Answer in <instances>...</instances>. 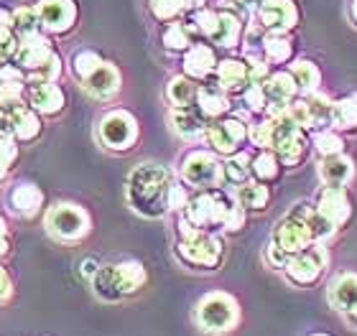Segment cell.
Masks as SVG:
<instances>
[{"label":"cell","instance_id":"6da1fadb","mask_svg":"<svg viewBox=\"0 0 357 336\" xmlns=\"http://www.w3.org/2000/svg\"><path fill=\"white\" fill-rule=\"evenodd\" d=\"M174 176L161 163H141L135 166L128 176L126 196L135 214L149 219L164 217L169 211V196H172Z\"/></svg>","mask_w":357,"mask_h":336},{"label":"cell","instance_id":"7a4b0ae2","mask_svg":"<svg viewBox=\"0 0 357 336\" xmlns=\"http://www.w3.org/2000/svg\"><path fill=\"white\" fill-rule=\"evenodd\" d=\"M146 283V270L141 262L126 260L112 262V265H100L97 273L92 275V288H95L97 298L115 303L128 296L138 293Z\"/></svg>","mask_w":357,"mask_h":336},{"label":"cell","instance_id":"3957f363","mask_svg":"<svg viewBox=\"0 0 357 336\" xmlns=\"http://www.w3.org/2000/svg\"><path fill=\"white\" fill-rule=\"evenodd\" d=\"M194 319H197L202 331H207V334H225V331H232L238 326L240 306L230 293H207L197 303Z\"/></svg>","mask_w":357,"mask_h":336},{"label":"cell","instance_id":"277c9868","mask_svg":"<svg viewBox=\"0 0 357 336\" xmlns=\"http://www.w3.org/2000/svg\"><path fill=\"white\" fill-rule=\"evenodd\" d=\"M44 227L56 242H79L89 232V214L79 204L59 202L46 211Z\"/></svg>","mask_w":357,"mask_h":336},{"label":"cell","instance_id":"5b68a950","mask_svg":"<svg viewBox=\"0 0 357 336\" xmlns=\"http://www.w3.org/2000/svg\"><path fill=\"white\" fill-rule=\"evenodd\" d=\"M178 260L199 270H215L222 262V242L204 230H194L186 237H178Z\"/></svg>","mask_w":357,"mask_h":336},{"label":"cell","instance_id":"8992f818","mask_svg":"<svg viewBox=\"0 0 357 336\" xmlns=\"http://www.w3.org/2000/svg\"><path fill=\"white\" fill-rule=\"evenodd\" d=\"M232 202L227 196L217 194L215 189H207V191H199L194 199H189V204L184 207V219L192 222L197 230L207 232L209 227H222Z\"/></svg>","mask_w":357,"mask_h":336},{"label":"cell","instance_id":"52a82bcc","mask_svg":"<svg viewBox=\"0 0 357 336\" xmlns=\"http://www.w3.org/2000/svg\"><path fill=\"white\" fill-rule=\"evenodd\" d=\"M181 181H184L186 186L199 189V191L220 189L225 184L222 163L209 150H192L181 161Z\"/></svg>","mask_w":357,"mask_h":336},{"label":"cell","instance_id":"ba28073f","mask_svg":"<svg viewBox=\"0 0 357 336\" xmlns=\"http://www.w3.org/2000/svg\"><path fill=\"white\" fill-rule=\"evenodd\" d=\"M97 138L107 150H128L138 141V122L130 112L112 110L97 122Z\"/></svg>","mask_w":357,"mask_h":336},{"label":"cell","instance_id":"9c48e42d","mask_svg":"<svg viewBox=\"0 0 357 336\" xmlns=\"http://www.w3.org/2000/svg\"><path fill=\"white\" fill-rule=\"evenodd\" d=\"M309 211L312 209H309L306 204H298V209L291 211L289 217L275 227L273 242L281 247L283 253L296 255L312 245V234H309V230H306V214H309Z\"/></svg>","mask_w":357,"mask_h":336},{"label":"cell","instance_id":"30bf717a","mask_svg":"<svg viewBox=\"0 0 357 336\" xmlns=\"http://www.w3.org/2000/svg\"><path fill=\"white\" fill-rule=\"evenodd\" d=\"M248 138V127L243 125V120L238 118H217L212 125L204 130V141L209 143V148L220 153V156H232L238 153L240 145Z\"/></svg>","mask_w":357,"mask_h":336},{"label":"cell","instance_id":"8fae6325","mask_svg":"<svg viewBox=\"0 0 357 336\" xmlns=\"http://www.w3.org/2000/svg\"><path fill=\"white\" fill-rule=\"evenodd\" d=\"M324 268H327V253H324V247H319L317 242H312L306 250L291 255L283 270H286V275H289L291 283L312 285L314 280L324 273Z\"/></svg>","mask_w":357,"mask_h":336},{"label":"cell","instance_id":"7c38bea8","mask_svg":"<svg viewBox=\"0 0 357 336\" xmlns=\"http://www.w3.org/2000/svg\"><path fill=\"white\" fill-rule=\"evenodd\" d=\"M289 115L294 118V122H296L301 130H314V127L329 125V118H332V102H329L324 95L309 92L306 97L291 102Z\"/></svg>","mask_w":357,"mask_h":336},{"label":"cell","instance_id":"4fadbf2b","mask_svg":"<svg viewBox=\"0 0 357 336\" xmlns=\"http://www.w3.org/2000/svg\"><path fill=\"white\" fill-rule=\"evenodd\" d=\"M261 87H263V95H266L268 118L283 115V112L289 110L291 102H294V95H296V84H294V77L289 72L268 74L261 82Z\"/></svg>","mask_w":357,"mask_h":336},{"label":"cell","instance_id":"5bb4252c","mask_svg":"<svg viewBox=\"0 0 357 336\" xmlns=\"http://www.w3.org/2000/svg\"><path fill=\"white\" fill-rule=\"evenodd\" d=\"M36 10L49 33H67L77 21L75 0H38Z\"/></svg>","mask_w":357,"mask_h":336},{"label":"cell","instance_id":"9a60e30c","mask_svg":"<svg viewBox=\"0 0 357 336\" xmlns=\"http://www.w3.org/2000/svg\"><path fill=\"white\" fill-rule=\"evenodd\" d=\"M258 18L263 29L271 33H286L296 26V6L291 0H263V6L258 8Z\"/></svg>","mask_w":357,"mask_h":336},{"label":"cell","instance_id":"2e32d148","mask_svg":"<svg viewBox=\"0 0 357 336\" xmlns=\"http://www.w3.org/2000/svg\"><path fill=\"white\" fill-rule=\"evenodd\" d=\"M52 54L54 51H52V46H49V38H44L41 33H38V36H31V38L18 41L15 54H13V64L18 69H23L26 74H31V72L41 67Z\"/></svg>","mask_w":357,"mask_h":336},{"label":"cell","instance_id":"e0dca14e","mask_svg":"<svg viewBox=\"0 0 357 336\" xmlns=\"http://www.w3.org/2000/svg\"><path fill=\"white\" fill-rule=\"evenodd\" d=\"M169 125L181 141H199L207 130V118L197 107H174L169 115Z\"/></svg>","mask_w":357,"mask_h":336},{"label":"cell","instance_id":"ac0fdd59","mask_svg":"<svg viewBox=\"0 0 357 336\" xmlns=\"http://www.w3.org/2000/svg\"><path fill=\"white\" fill-rule=\"evenodd\" d=\"M217 84L222 87L227 95H243L250 87V72H248V61L240 59H225L215 69Z\"/></svg>","mask_w":357,"mask_h":336},{"label":"cell","instance_id":"d6986e66","mask_svg":"<svg viewBox=\"0 0 357 336\" xmlns=\"http://www.w3.org/2000/svg\"><path fill=\"white\" fill-rule=\"evenodd\" d=\"M84 90L97 99H110L120 90V72L115 64L102 61L92 74L84 79Z\"/></svg>","mask_w":357,"mask_h":336},{"label":"cell","instance_id":"ffe728a7","mask_svg":"<svg viewBox=\"0 0 357 336\" xmlns=\"http://www.w3.org/2000/svg\"><path fill=\"white\" fill-rule=\"evenodd\" d=\"M317 209H319L321 214H327L337 227H342L352 214L350 199H347V194H344V186H324L321 189Z\"/></svg>","mask_w":357,"mask_h":336},{"label":"cell","instance_id":"44dd1931","mask_svg":"<svg viewBox=\"0 0 357 336\" xmlns=\"http://www.w3.org/2000/svg\"><path fill=\"white\" fill-rule=\"evenodd\" d=\"M329 301L340 314L357 311V273H342L329 283Z\"/></svg>","mask_w":357,"mask_h":336},{"label":"cell","instance_id":"7402d4cb","mask_svg":"<svg viewBox=\"0 0 357 336\" xmlns=\"http://www.w3.org/2000/svg\"><path fill=\"white\" fill-rule=\"evenodd\" d=\"M355 176V166L347 156L335 153V156H324L319 163V179L324 186H347Z\"/></svg>","mask_w":357,"mask_h":336},{"label":"cell","instance_id":"603a6c76","mask_svg":"<svg viewBox=\"0 0 357 336\" xmlns=\"http://www.w3.org/2000/svg\"><path fill=\"white\" fill-rule=\"evenodd\" d=\"M197 110L204 115L207 120L225 118V112L230 110V97L220 84H202L197 90Z\"/></svg>","mask_w":357,"mask_h":336},{"label":"cell","instance_id":"cb8c5ba5","mask_svg":"<svg viewBox=\"0 0 357 336\" xmlns=\"http://www.w3.org/2000/svg\"><path fill=\"white\" fill-rule=\"evenodd\" d=\"M217 69L215 51L207 44H192L184 54V72L192 79H207Z\"/></svg>","mask_w":357,"mask_h":336},{"label":"cell","instance_id":"d4e9b609","mask_svg":"<svg viewBox=\"0 0 357 336\" xmlns=\"http://www.w3.org/2000/svg\"><path fill=\"white\" fill-rule=\"evenodd\" d=\"M8 204L18 217H33L44 204V191L36 184H18L8 196Z\"/></svg>","mask_w":357,"mask_h":336},{"label":"cell","instance_id":"484cf974","mask_svg":"<svg viewBox=\"0 0 357 336\" xmlns=\"http://www.w3.org/2000/svg\"><path fill=\"white\" fill-rule=\"evenodd\" d=\"M31 107L38 115H56L64 107V92L56 87V82L31 84Z\"/></svg>","mask_w":357,"mask_h":336},{"label":"cell","instance_id":"4316f807","mask_svg":"<svg viewBox=\"0 0 357 336\" xmlns=\"http://www.w3.org/2000/svg\"><path fill=\"white\" fill-rule=\"evenodd\" d=\"M10 29H13V38L15 41H23V38L38 36L41 33V18H38V10L31 6H21L15 8L10 13Z\"/></svg>","mask_w":357,"mask_h":336},{"label":"cell","instance_id":"83f0119b","mask_svg":"<svg viewBox=\"0 0 357 336\" xmlns=\"http://www.w3.org/2000/svg\"><path fill=\"white\" fill-rule=\"evenodd\" d=\"M23 84H26V72L10 64L0 67V102H13L23 99Z\"/></svg>","mask_w":357,"mask_h":336},{"label":"cell","instance_id":"f1b7e54d","mask_svg":"<svg viewBox=\"0 0 357 336\" xmlns=\"http://www.w3.org/2000/svg\"><path fill=\"white\" fill-rule=\"evenodd\" d=\"M240 33H243V23H240L238 15L217 13V26H215V31H212V36H209V41H215L217 46L230 49V46H238Z\"/></svg>","mask_w":357,"mask_h":336},{"label":"cell","instance_id":"f546056e","mask_svg":"<svg viewBox=\"0 0 357 336\" xmlns=\"http://www.w3.org/2000/svg\"><path fill=\"white\" fill-rule=\"evenodd\" d=\"M197 84L192 77H174L172 82L166 84V99L172 102V107H194L197 102Z\"/></svg>","mask_w":357,"mask_h":336},{"label":"cell","instance_id":"4dcf8cb0","mask_svg":"<svg viewBox=\"0 0 357 336\" xmlns=\"http://www.w3.org/2000/svg\"><path fill=\"white\" fill-rule=\"evenodd\" d=\"M268 189L263 186V181H243L235 186V202L243 207V209H263L268 204Z\"/></svg>","mask_w":357,"mask_h":336},{"label":"cell","instance_id":"1f68e13d","mask_svg":"<svg viewBox=\"0 0 357 336\" xmlns=\"http://www.w3.org/2000/svg\"><path fill=\"white\" fill-rule=\"evenodd\" d=\"M329 125L335 130H355L357 127V92L350 97L332 102V118Z\"/></svg>","mask_w":357,"mask_h":336},{"label":"cell","instance_id":"d6a6232c","mask_svg":"<svg viewBox=\"0 0 357 336\" xmlns=\"http://www.w3.org/2000/svg\"><path fill=\"white\" fill-rule=\"evenodd\" d=\"M250 163H253V158H250V153H245V150H238V153H232V156H227V161L222 163V176L227 184H243V181L250 179Z\"/></svg>","mask_w":357,"mask_h":336},{"label":"cell","instance_id":"836d02e7","mask_svg":"<svg viewBox=\"0 0 357 336\" xmlns=\"http://www.w3.org/2000/svg\"><path fill=\"white\" fill-rule=\"evenodd\" d=\"M38 133H41V118H38V112L33 107L26 105L21 110V115L15 118L13 138L21 143H29V141H36Z\"/></svg>","mask_w":357,"mask_h":336},{"label":"cell","instance_id":"e575fe53","mask_svg":"<svg viewBox=\"0 0 357 336\" xmlns=\"http://www.w3.org/2000/svg\"><path fill=\"white\" fill-rule=\"evenodd\" d=\"M306 230L312 234V242H324V239L335 237V232L340 230L327 214H321L317 207H314L309 214H306Z\"/></svg>","mask_w":357,"mask_h":336},{"label":"cell","instance_id":"d590c367","mask_svg":"<svg viewBox=\"0 0 357 336\" xmlns=\"http://www.w3.org/2000/svg\"><path fill=\"white\" fill-rule=\"evenodd\" d=\"M192 23H172L169 29L164 31V46L169 51H186L189 46H192Z\"/></svg>","mask_w":357,"mask_h":336},{"label":"cell","instance_id":"8d00e7d4","mask_svg":"<svg viewBox=\"0 0 357 336\" xmlns=\"http://www.w3.org/2000/svg\"><path fill=\"white\" fill-rule=\"evenodd\" d=\"M281 173V161L275 158L273 150H263L253 158L250 163V176H255L258 181H273Z\"/></svg>","mask_w":357,"mask_h":336},{"label":"cell","instance_id":"74e56055","mask_svg":"<svg viewBox=\"0 0 357 336\" xmlns=\"http://www.w3.org/2000/svg\"><path fill=\"white\" fill-rule=\"evenodd\" d=\"M291 41L283 33H268L263 36V54H266L268 61H273V64H283V61L291 59Z\"/></svg>","mask_w":357,"mask_h":336},{"label":"cell","instance_id":"f35d334b","mask_svg":"<svg viewBox=\"0 0 357 336\" xmlns=\"http://www.w3.org/2000/svg\"><path fill=\"white\" fill-rule=\"evenodd\" d=\"M294 77V84H296V90L301 92H314L319 87V69L314 67L312 61H296L289 72Z\"/></svg>","mask_w":357,"mask_h":336},{"label":"cell","instance_id":"ab89813d","mask_svg":"<svg viewBox=\"0 0 357 336\" xmlns=\"http://www.w3.org/2000/svg\"><path fill=\"white\" fill-rule=\"evenodd\" d=\"M273 153L283 166H296L301 161V156H304V138H301V133L283 138L273 148Z\"/></svg>","mask_w":357,"mask_h":336},{"label":"cell","instance_id":"60d3db41","mask_svg":"<svg viewBox=\"0 0 357 336\" xmlns=\"http://www.w3.org/2000/svg\"><path fill=\"white\" fill-rule=\"evenodd\" d=\"M59 74H61V61H59V56H56V54H52V56L41 64V67L33 69L31 74H26V82L49 84V82H56V79H59Z\"/></svg>","mask_w":357,"mask_h":336},{"label":"cell","instance_id":"b9f144b4","mask_svg":"<svg viewBox=\"0 0 357 336\" xmlns=\"http://www.w3.org/2000/svg\"><path fill=\"white\" fill-rule=\"evenodd\" d=\"M102 64V56L97 51H92V49H82V51L75 54V59H72V69H75L77 79H87L92 72H95L97 67Z\"/></svg>","mask_w":357,"mask_h":336},{"label":"cell","instance_id":"7bdbcfd3","mask_svg":"<svg viewBox=\"0 0 357 336\" xmlns=\"http://www.w3.org/2000/svg\"><path fill=\"white\" fill-rule=\"evenodd\" d=\"M26 107L23 99H13V102H0V138H13V125L15 118L21 115ZM15 141V138H13Z\"/></svg>","mask_w":357,"mask_h":336},{"label":"cell","instance_id":"ee69618b","mask_svg":"<svg viewBox=\"0 0 357 336\" xmlns=\"http://www.w3.org/2000/svg\"><path fill=\"white\" fill-rule=\"evenodd\" d=\"M314 145H317V150L321 153V158L324 156H335V153H342V138L335 133V127H324V130H317L314 133Z\"/></svg>","mask_w":357,"mask_h":336},{"label":"cell","instance_id":"f6af8a7d","mask_svg":"<svg viewBox=\"0 0 357 336\" xmlns=\"http://www.w3.org/2000/svg\"><path fill=\"white\" fill-rule=\"evenodd\" d=\"M186 8H194L192 0H151V10L158 21H172L178 13H184Z\"/></svg>","mask_w":357,"mask_h":336},{"label":"cell","instance_id":"bcb514c9","mask_svg":"<svg viewBox=\"0 0 357 336\" xmlns=\"http://www.w3.org/2000/svg\"><path fill=\"white\" fill-rule=\"evenodd\" d=\"M217 26V13L215 10H209V8H199L197 13H194L192 18V29L199 31V33H204V36H212V31H215Z\"/></svg>","mask_w":357,"mask_h":336},{"label":"cell","instance_id":"7dc6e473","mask_svg":"<svg viewBox=\"0 0 357 336\" xmlns=\"http://www.w3.org/2000/svg\"><path fill=\"white\" fill-rule=\"evenodd\" d=\"M18 156V145H15L13 138H0V181L6 179L8 168Z\"/></svg>","mask_w":357,"mask_h":336},{"label":"cell","instance_id":"c3c4849f","mask_svg":"<svg viewBox=\"0 0 357 336\" xmlns=\"http://www.w3.org/2000/svg\"><path fill=\"white\" fill-rule=\"evenodd\" d=\"M243 102L250 112H266V95H263L261 84H250L245 92H243Z\"/></svg>","mask_w":357,"mask_h":336},{"label":"cell","instance_id":"681fc988","mask_svg":"<svg viewBox=\"0 0 357 336\" xmlns=\"http://www.w3.org/2000/svg\"><path fill=\"white\" fill-rule=\"evenodd\" d=\"M243 224H245V209H243V207H240L238 202H232L230 211H227V217H225L222 230L238 232V230H243Z\"/></svg>","mask_w":357,"mask_h":336},{"label":"cell","instance_id":"f907efd6","mask_svg":"<svg viewBox=\"0 0 357 336\" xmlns=\"http://www.w3.org/2000/svg\"><path fill=\"white\" fill-rule=\"evenodd\" d=\"M289 257H291V255L283 253L281 247L271 239V245L266 247V262H268V265H271V268H275V270H283V268H286V262H289Z\"/></svg>","mask_w":357,"mask_h":336},{"label":"cell","instance_id":"816d5d0a","mask_svg":"<svg viewBox=\"0 0 357 336\" xmlns=\"http://www.w3.org/2000/svg\"><path fill=\"white\" fill-rule=\"evenodd\" d=\"M189 191L184 189V184H176L174 181V186H172V196H169V211H181L189 204Z\"/></svg>","mask_w":357,"mask_h":336},{"label":"cell","instance_id":"f5cc1de1","mask_svg":"<svg viewBox=\"0 0 357 336\" xmlns=\"http://www.w3.org/2000/svg\"><path fill=\"white\" fill-rule=\"evenodd\" d=\"M8 41H15L13 29H10V13L0 8V44H8Z\"/></svg>","mask_w":357,"mask_h":336},{"label":"cell","instance_id":"db71d44e","mask_svg":"<svg viewBox=\"0 0 357 336\" xmlns=\"http://www.w3.org/2000/svg\"><path fill=\"white\" fill-rule=\"evenodd\" d=\"M10 296V278L3 268H0V301H6Z\"/></svg>","mask_w":357,"mask_h":336},{"label":"cell","instance_id":"11a10c76","mask_svg":"<svg viewBox=\"0 0 357 336\" xmlns=\"http://www.w3.org/2000/svg\"><path fill=\"white\" fill-rule=\"evenodd\" d=\"M97 268H100V265H97L95 260H84V262H82V275L92 278V275L97 273Z\"/></svg>","mask_w":357,"mask_h":336},{"label":"cell","instance_id":"9f6ffc18","mask_svg":"<svg viewBox=\"0 0 357 336\" xmlns=\"http://www.w3.org/2000/svg\"><path fill=\"white\" fill-rule=\"evenodd\" d=\"M240 8H245V10H258L263 6V0H238Z\"/></svg>","mask_w":357,"mask_h":336},{"label":"cell","instance_id":"6f0895ef","mask_svg":"<svg viewBox=\"0 0 357 336\" xmlns=\"http://www.w3.org/2000/svg\"><path fill=\"white\" fill-rule=\"evenodd\" d=\"M8 253V237H0V257Z\"/></svg>","mask_w":357,"mask_h":336},{"label":"cell","instance_id":"680465c9","mask_svg":"<svg viewBox=\"0 0 357 336\" xmlns=\"http://www.w3.org/2000/svg\"><path fill=\"white\" fill-rule=\"evenodd\" d=\"M347 321L355 323V326H357V311H352V314H347Z\"/></svg>","mask_w":357,"mask_h":336},{"label":"cell","instance_id":"91938a15","mask_svg":"<svg viewBox=\"0 0 357 336\" xmlns=\"http://www.w3.org/2000/svg\"><path fill=\"white\" fill-rule=\"evenodd\" d=\"M0 237H6V222L0 219Z\"/></svg>","mask_w":357,"mask_h":336},{"label":"cell","instance_id":"94428289","mask_svg":"<svg viewBox=\"0 0 357 336\" xmlns=\"http://www.w3.org/2000/svg\"><path fill=\"white\" fill-rule=\"evenodd\" d=\"M352 15L357 18V0H352Z\"/></svg>","mask_w":357,"mask_h":336},{"label":"cell","instance_id":"6125c7cd","mask_svg":"<svg viewBox=\"0 0 357 336\" xmlns=\"http://www.w3.org/2000/svg\"><path fill=\"white\" fill-rule=\"evenodd\" d=\"M192 3H194V8H202V6H204V0H192Z\"/></svg>","mask_w":357,"mask_h":336},{"label":"cell","instance_id":"be15d7a7","mask_svg":"<svg viewBox=\"0 0 357 336\" xmlns=\"http://www.w3.org/2000/svg\"><path fill=\"white\" fill-rule=\"evenodd\" d=\"M314 336H327V334H314Z\"/></svg>","mask_w":357,"mask_h":336}]
</instances>
